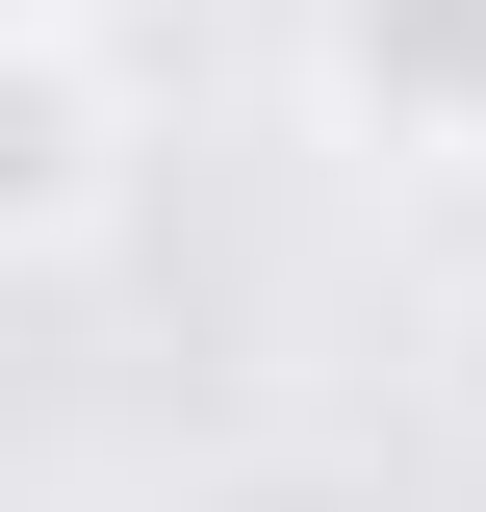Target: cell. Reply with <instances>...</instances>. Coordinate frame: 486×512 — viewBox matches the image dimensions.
<instances>
[{"label": "cell", "instance_id": "7a4b0ae2", "mask_svg": "<svg viewBox=\"0 0 486 512\" xmlns=\"http://www.w3.org/2000/svg\"><path fill=\"white\" fill-rule=\"evenodd\" d=\"M333 128L359 154H461V103H486V0H333Z\"/></svg>", "mask_w": 486, "mask_h": 512}, {"label": "cell", "instance_id": "3957f363", "mask_svg": "<svg viewBox=\"0 0 486 512\" xmlns=\"http://www.w3.org/2000/svg\"><path fill=\"white\" fill-rule=\"evenodd\" d=\"M435 359H461V436H486V282H461V333H435Z\"/></svg>", "mask_w": 486, "mask_h": 512}, {"label": "cell", "instance_id": "5b68a950", "mask_svg": "<svg viewBox=\"0 0 486 512\" xmlns=\"http://www.w3.org/2000/svg\"><path fill=\"white\" fill-rule=\"evenodd\" d=\"M461 180H486V103H461Z\"/></svg>", "mask_w": 486, "mask_h": 512}, {"label": "cell", "instance_id": "277c9868", "mask_svg": "<svg viewBox=\"0 0 486 512\" xmlns=\"http://www.w3.org/2000/svg\"><path fill=\"white\" fill-rule=\"evenodd\" d=\"M0 26H77V0H0Z\"/></svg>", "mask_w": 486, "mask_h": 512}, {"label": "cell", "instance_id": "6da1fadb", "mask_svg": "<svg viewBox=\"0 0 486 512\" xmlns=\"http://www.w3.org/2000/svg\"><path fill=\"white\" fill-rule=\"evenodd\" d=\"M103 180H128L103 52H77V26H0V256H77V231H103Z\"/></svg>", "mask_w": 486, "mask_h": 512}]
</instances>
